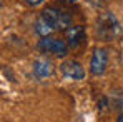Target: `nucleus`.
Wrapping results in <instances>:
<instances>
[{"instance_id": "nucleus-1", "label": "nucleus", "mask_w": 123, "mask_h": 122, "mask_svg": "<svg viewBox=\"0 0 123 122\" xmlns=\"http://www.w3.org/2000/svg\"><path fill=\"white\" fill-rule=\"evenodd\" d=\"M120 23L117 20V17L111 14V12H105L98 17V27H97V32H98V37L105 42H110L113 39H117L120 35Z\"/></svg>"}, {"instance_id": "nucleus-2", "label": "nucleus", "mask_w": 123, "mask_h": 122, "mask_svg": "<svg viewBox=\"0 0 123 122\" xmlns=\"http://www.w3.org/2000/svg\"><path fill=\"white\" fill-rule=\"evenodd\" d=\"M53 30H67L70 27V15L57 7H47L40 14Z\"/></svg>"}, {"instance_id": "nucleus-3", "label": "nucleus", "mask_w": 123, "mask_h": 122, "mask_svg": "<svg viewBox=\"0 0 123 122\" xmlns=\"http://www.w3.org/2000/svg\"><path fill=\"white\" fill-rule=\"evenodd\" d=\"M38 49L45 54H53L57 57H65L68 54V43L62 39H57V37H42L38 40Z\"/></svg>"}, {"instance_id": "nucleus-4", "label": "nucleus", "mask_w": 123, "mask_h": 122, "mask_svg": "<svg viewBox=\"0 0 123 122\" xmlns=\"http://www.w3.org/2000/svg\"><path fill=\"white\" fill-rule=\"evenodd\" d=\"M106 65H108V52L105 49H95L93 50V55H92V60H90V74L98 77L103 75L105 70H106Z\"/></svg>"}, {"instance_id": "nucleus-5", "label": "nucleus", "mask_w": 123, "mask_h": 122, "mask_svg": "<svg viewBox=\"0 0 123 122\" xmlns=\"http://www.w3.org/2000/svg\"><path fill=\"white\" fill-rule=\"evenodd\" d=\"M60 70L67 79H72V80H82L85 77V69L82 67V64H78L77 60L63 62L60 65Z\"/></svg>"}, {"instance_id": "nucleus-6", "label": "nucleus", "mask_w": 123, "mask_h": 122, "mask_svg": "<svg viewBox=\"0 0 123 122\" xmlns=\"http://www.w3.org/2000/svg\"><path fill=\"white\" fill-rule=\"evenodd\" d=\"M86 39V34H85V29L82 25H70L67 29V43L68 47L72 49H78Z\"/></svg>"}, {"instance_id": "nucleus-7", "label": "nucleus", "mask_w": 123, "mask_h": 122, "mask_svg": "<svg viewBox=\"0 0 123 122\" xmlns=\"http://www.w3.org/2000/svg\"><path fill=\"white\" fill-rule=\"evenodd\" d=\"M33 74L38 77V79H45V77H50L53 74V64L45 59V57H40L33 62Z\"/></svg>"}, {"instance_id": "nucleus-8", "label": "nucleus", "mask_w": 123, "mask_h": 122, "mask_svg": "<svg viewBox=\"0 0 123 122\" xmlns=\"http://www.w3.org/2000/svg\"><path fill=\"white\" fill-rule=\"evenodd\" d=\"M35 32H37L40 37H47V35H50V34L53 32V29H52V27L48 25V22L40 15V17L37 19V22H35Z\"/></svg>"}, {"instance_id": "nucleus-9", "label": "nucleus", "mask_w": 123, "mask_h": 122, "mask_svg": "<svg viewBox=\"0 0 123 122\" xmlns=\"http://www.w3.org/2000/svg\"><path fill=\"white\" fill-rule=\"evenodd\" d=\"M25 2H27L30 7H37V5H42L45 0H25Z\"/></svg>"}, {"instance_id": "nucleus-10", "label": "nucleus", "mask_w": 123, "mask_h": 122, "mask_svg": "<svg viewBox=\"0 0 123 122\" xmlns=\"http://www.w3.org/2000/svg\"><path fill=\"white\" fill-rule=\"evenodd\" d=\"M117 122H123V112L118 114V117H117Z\"/></svg>"}]
</instances>
